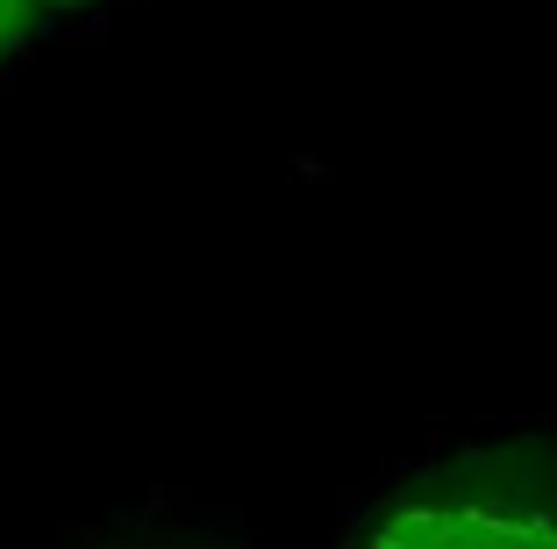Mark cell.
Wrapping results in <instances>:
<instances>
[{
  "label": "cell",
  "instance_id": "3",
  "mask_svg": "<svg viewBox=\"0 0 557 549\" xmlns=\"http://www.w3.org/2000/svg\"><path fill=\"white\" fill-rule=\"evenodd\" d=\"M72 8H86V0H44V15H72Z\"/></svg>",
  "mask_w": 557,
  "mask_h": 549
},
{
  "label": "cell",
  "instance_id": "2",
  "mask_svg": "<svg viewBox=\"0 0 557 549\" xmlns=\"http://www.w3.org/2000/svg\"><path fill=\"white\" fill-rule=\"evenodd\" d=\"M36 22H44V0H0V58H15Z\"/></svg>",
  "mask_w": 557,
  "mask_h": 549
},
{
  "label": "cell",
  "instance_id": "1",
  "mask_svg": "<svg viewBox=\"0 0 557 549\" xmlns=\"http://www.w3.org/2000/svg\"><path fill=\"white\" fill-rule=\"evenodd\" d=\"M364 549H557V507L414 500L379 521Z\"/></svg>",
  "mask_w": 557,
  "mask_h": 549
}]
</instances>
